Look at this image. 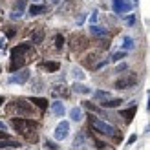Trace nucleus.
<instances>
[{
    "instance_id": "f257e3e1",
    "label": "nucleus",
    "mask_w": 150,
    "mask_h": 150,
    "mask_svg": "<svg viewBox=\"0 0 150 150\" xmlns=\"http://www.w3.org/2000/svg\"><path fill=\"white\" fill-rule=\"evenodd\" d=\"M11 125H13V128L17 130L18 134L26 136L28 139H31V141L37 139V134H35L37 123L31 121V119H24V117H18V119H17V117H13V119H11Z\"/></svg>"
},
{
    "instance_id": "c9c22d12",
    "label": "nucleus",
    "mask_w": 150,
    "mask_h": 150,
    "mask_svg": "<svg viewBox=\"0 0 150 150\" xmlns=\"http://www.w3.org/2000/svg\"><path fill=\"white\" fill-rule=\"evenodd\" d=\"M0 137H2V139H9V136L6 134V130H4V132H0Z\"/></svg>"
},
{
    "instance_id": "2f4dec72",
    "label": "nucleus",
    "mask_w": 150,
    "mask_h": 150,
    "mask_svg": "<svg viewBox=\"0 0 150 150\" xmlns=\"http://www.w3.org/2000/svg\"><path fill=\"white\" fill-rule=\"evenodd\" d=\"M95 20H97V11H93L92 17H90V22H92V24H95Z\"/></svg>"
},
{
    "instance_id": "72a5a7b5",
    "label": "nucleus",
    "mask_w": 150,
    "mask_h": 150,
    "mask_svg": "<svg viewBox=\"0 0 150 150\" xmlns=\"http://www.w3.org/2000/svg\"><path fill=\"white\" fill-rule=\"evenodd\" d=\"M136 139H137V136H130V137H128V145H132V143H136Z\"/></svg>"
},
{
    "instance_id": "1a4fd4ad",
    "label": "nucleus",
    "mask_w": 150,
    "mask_h": 150,
    "mask_svg": "<svg viewBox=\"0 0 150 150\" xmlns=\"http://www.w3.org/2000/svg\"><path fill=\"white\" fill-rule=\"evenodd\" d=\"M28 79H29V71H28V70H20L17 75H13L9 81H11V82H18V84H24Z\"/></svg>"
},
{
    "instance_id": "423d86ee",
    "label": "nucleus",
    "mask_w": 150,
    "mask_h": 150,
    "mask_svg": "<svg viewBox=\"0 0 150 150\" xmlns=\"http://www.w3.org/2000/svg\"><path fill=\"white\" fill-rule=\"evenodd\" d=\"M68 132H70V123H68V121L59 123L57 128H55V139H57V141L66 139V137H68Z\"/></svg>"
},
{
    "instance_id": "7ed1b4c3",
    "label": "nucleus",
    "mask_w": 150,
    "mask_h": 150,
    "mask_svg": "<svg viewBox=\"0 0 150 150\" xmlns=\"http://www.w3.org/2000/svg\"><path fill=\"white\" fill-rule=\"evenodd\" d=\"M136 82H137V75L136 73H125L121 79L115 81V88L117 90H126V88H132Z\"/></svg>"
},
{
    "instance_id": "39448f33",
    "label": "nucleus",
    "mask_w": 150,
    "mask_h": 150,
    "mask_svg": "<svg viewBox=\"0 0 150 150\" xmlns=\"http://www.w3.org/2000/svg\"><path fill=\"white\" fill-rule=\"evenodd\" d=\"M112 7L117 15H125L132 9V2L130 0H112Z\"/></svg>"
},
{
    "instance_id": "58836bf2",
    "label": "nucleus",
    "mask_w": 150,
    "mask_h": 150,
    "mask_svg": "<svg viewBox=\"0 0 150 150\" xmlns=\"http://www.w3.org/2000/svg\"><path fill=\"white\" fill-rule=\"evenodd\" d=\"M82 20H84V15H81V17L77 18V24H82Z\"/></svg>"
},
{
    "instance_id": "0eeeda50",
    "label": "nucleus",
    "mask_w": 150,
    "mask_h": 150,
    "mask_svg": "<svg viewBox=\"0 0 150 150\" xmlns=\"http://www.w3.org/2000/svg\"><path fill=\"white\" fill-rule=\"evenodd\" d=\"M26 64L24 53H11V64H9V71H17L18 68Z\"/></svg>"
},
{
    "instance_id": "6ab92c4d",
    "label": "nucleus",
    "mask_w": 150,
    "mask_h": 150,
    "mask_svg": "<svg viewBox=\"0 0 150 150\" xmlns=\"http://www.w3.org/2000/svg\"><path fill=\"white\" fill-rule=\"evenodd\" d=\"M29 103H33V104H37V106H39V108H48V101L46 99H40V97H31V101H29Z\"/></svg>"
},
{
    "instance_id": "c756f323",
    "label": "nucleus",
    "mask_w": 150,
    "mask_h": 150,
    "mask_svg": "<svg viewBox=\"0 0 150 150\" xmlns=\"http://www.w3.org/2000/svg\"><path fill=\"white\" fill-rule=\"evenodd\" d=\"M20 17H22V13H20V11H13V13H11V18H13V20H18Z\"/></svg>"
},
{
    "instance_id": "a19ab883",
    "label": "nucleus",
    "mask_w": 150,
    "mask_h": 150,
    "mask_svg": "<svg viewBox=\"0 0 150 150\" xmlns=\"http://www.w3.org/2000/svg\"><path fill=\"white\" fill-rule=\"evenodd\" d=\"M2 103H4V97H0V106H2Z\"/></svg>"
},
{
    "instance_id": "dca6fc26",
    "label": "nucleus",
    "mask_w": 150,
    "mask_h": 150,
    "mask_svg": "<svg viewBox=\"0 0 150 150\" xmlns=\"http://www.w3.org/2000/svg\"><path fill=\"white\" fill-rule=\"evenodd\" d=\"M31 50V44H18V46H15L13 50H11V53H26V51H29Z\"/></svg>"
},
{
    "instance_id": "7c9ffc66",
    "label": "nucleus",
    "mask_w": 150,
    "mask_h": 150,
    "mask_svg": "<svg viewBox=\"0 0 150 150\" xmlns=\"http://www.w3.org/2000/svg\"><path fill=\"white\" fill-rule=\"evenodd\" d=\"M125 70H126V64H119L115 71H117V73H121V71H125Z\"/></svg>"
},
{
    "instance_id": "20e7f679",
    "label": "nucleus",
    "mask_w": 150,
    "mask_h": 150,
    "mask_svg": "<svg viewBox=\"0 0 150 150\" xmlns=\"http://www.w3.org/2000/svg\"><path fill=\"white\" fill-rule=\"evenodd\" d=\"M11 110L18 112V115H29L31 114V106H29V103L24 101V99H17L11 104Z\"/></svg>"
},
{
    "instance_id": "e433bc0d",
    "label": "nucleus",
    "mask_w": 150,
    "mask_h": 150,
    "mask_svg": "<svg viewBox=\"0 0 150 150\" xmlns=\"http://www.w3.org/2000/svg\"><path fill=\"white\" fill-rule=\"evenodd\" d=\"M15 31H13V28H7V37H13Z\"/></svg>"
},
{
    "instance_id": "4468645a",
    "label": "nucleus",
    "mask_w": 150,
    "mask_h": 150,
    "mask_svg": "<svg viewBox=\"0 0 150 150\" xmlns=\"http://www.w3.org/2000/svg\"><path fill=\"white\" fill-rule=\"evenodd\" d=\"M73 92H75V93H84V95H88V93H92V90H90L88 86H84V84L75 82V84H73Z\"/></svg>"
},
{
    "instance_id": "ea45409f",
    "label": "nucleus",
    "mask_w": 150,
    "mask_h": 150,
    "mask_svg": "<svg viewBox=\"0 0 150 150\" xmlns=\"http://www.w3.org/2000/svg\"><path fill=\"white\" fill-rule=\"evenodd\" d=\"M0 130H6V125H4L2 121H0Z\"/></svg>"
},
{
    "instance_id": "5701e85b",
    "label": "nucleus",
    "mask_w": 150,
    "mask_h": 150,
    "mask_svg": "<svg viewBox=\"0 0 150 150\" xmlns=\"http://www.w3.org/2000/svg\"><path fill=\"white\" fill-rule=\"evenodd\" d=\"M44 68H46L48 71H57L59 68H61V64L59 62H44Z\"/></svg>"
},
{
    "instance_id": "aec40b11",
    "label": "nucleus",
    "mask_w": 150,
    "mask_h": 150,
    "mask_svg": "<svg viewBox=\"0 0 150 150\" xmlns=\"http://www.w3.org/2000/svg\"><path fill=\"white\" fill-rule=\"evenodd\" d=\"M121 46H123V50H132L134 48V39L128 37V35L123 37V44H121Z\"/></svg>"
},
{
    "instance_id": "2eb2a0df",
    "label": "nucleus",
    "mask_w": 150,
    "mask_h": 150,
    "mask_svg": "<svg viewBox=\"0 0 150 150\" xmlns=\"http://www.w3.org/2000/svg\"><path fill=\"white\" fill-rule=\"evenodd\" d=\"M136 112H137V106H132V108H128V110H123V112H121V117H125L126 121H132V117L136 115Z\"/></svg>"
},
{
    "instance_id": "9d476101",
    "label": "nucleus",
    "mask_w": 150,
    "mask_h": 150,
    "mask_svg": "<svg viewBox=\"0 0 150 150\" xmlns=\"http://www.w3.org/2000/svg\"><path fill=\"white\" fill-rule=\"evenodd\" d=\"M64 103L62 101H53L51 103V112H53L55 115H64Z\"/></svg>"
},
{
    "instance_id": "393cba45",
    "label": "nucleus",
    "mask_w": 150,
    "mask_h": 150,
    "mask_svg": "<svg viewBox=\"0 0 150 150\" xmlns=\"http://www.w3.org/2000/svg\"><path fill=\"white\" fill-rule=\"evenodd\" d=\"M126 57V50H123V51H117V53H114L112 55V61H115V62H119L121 59H125Z\"/></svg>"
},
{
    "instance_id": "ddd939ff",
    "label": "nucleus",
    "mask_w": 150,
    "mask_h": 150,
    "mask_svg": "<svg viewBox=\"0 0 150 150\" xmlns=\"http://www.w3.org/2000/svg\"><path fill=\"white\" fill-rule=\"evenodd\" d=\"M84 44H86V40L82 39L81 35L79 37H71V50H81Z\"/></svg>"
},
{
    "instance_id": "a211bd4d",
    "label": "nucleus",
    "mask_w": 150,
    "mask_h": 150,
    "mask_svg": "<svg viewBox=\"0 0 150 150\" xmlns=\"http://www.w3.org/2000/svg\"><path fill=\"white\" fill-rule=\"evenodd\" d=\"M70 117L73 119V121H81V119H82V110L77 108V106L71 108V110H70Z\"/></svg>"
},
{
    "instance_id": "4c0bfd02",
    "label": "nucleus",
    "mask_w": 150,
    "mask_h": 150,
    "mask_svg": "<svg viewBox=\"0 0 150 150\" xmlns=\"http://www.w3.org/2000/svg\"><path fill=\"white\" fill-rule=\"evenodd\" d=\"M4 48H6V40L0 39V50H4Z\"/></svg>"
},
{
    "instance_id": "f8f14e48",
    "label": "nucleus",
    "mask_w": 150,
    "mask_h": 150,
    "mask_svg": "<svg viewBox=\"0 0 150 150\" xmlns=\"http://www.w3.org/2000/svg\"><path fill=\"white\" fill-rule=\"evenodd\" d=\"M121 99H104L101 103V106L103 108H115V106H121Z\"/></svg>"
},
{
    "instance_id": "cd10ccee",
    "label": "nucleus",
    "mask_w": 150,
    "mask_h": 150,
    "mask_svg": "<svg viewBox=\"0 0 150 150\" xmlns=\"http://www.w3.org/2000/svg\"><path fill=\"white\" fill-rule=\"evenodd\" d=\"M44 146H46L48 150H57V148H59V146H57V143H53V141H50V139L44 141Z\"/></svg>"
},
{
    "instance_id": "f704fd0d",
    "label": "nucleus",
    "mask_w": 150,
    "mask_h": 150,
    "mask_svg": "<svg viewBox=\"0 0 150 150\" xmlns=\"http://www.w3.org/2000/svg\"><path fill=\"white\" fill-rule=\"evenodd\" d=\"M95 143H97V148L99 150H104V143H101V141H95Z\"/></svg>"
},
{
    "instance_id": "a878e982",
    "label": "nucleus",
    "mask_w": 150,
    "mask_h": 150,
    "mask_svg": "<svg viewBox=\"0 0 150 150\" xmlns=\"http://www.w3.org/2000/svg\"><path fill=\"white\" fill-rule=\"evenodd\" d=\"M62 46H64V37L62 35H57L55 37V48L57 50H62Z\"/></svg>"
},
{
    "instance_id": "9b49d317",
    "label": "nucleus",
    "mask_w": 150,
    "mask_h": 150,
    "mask_svg": "<svg viewBox=\"0 0 150 150\" xmlns=\"http://www.w3.org/2000/svg\"><path fill=\"white\" fill-rule=\"evenodd\" d=\"M90 33H92L93 37H99V39H101V37H106V29L101 28V26H97V24H92V26H90Z\"/></svg>"
},
{
    "instance_id": "79ce46f5",
    "label": "nucleus",
    "mask_w": 150,
    "mask_h": 150,
    "mask_svg": "<svg viewBox=\"0 0 150 150\" xmlns=\"http://www.w3.org/2000/svg\"><path fill=\"white\" fill-rule=\"evenodd\" d=\"M51 2H53V4H57V2H61V0H51Z\"/></svg>"
},
{
    "instance_id": "bb28decb",
    "label": "nucleus",
    "mask_w": 150,
    "mask_h": 150,
    "mask_svg": "<svg viewBox=\"0 0 150 150\" xmlns=\"http://www.w3.org/2000/svg\"><path fill=\"white\" fill-rule=\"evenodd\" d=\"M71 73H73V77H75V79H79V81H81V79H84V73H82V70H79V68H73Z\"/></svg>"
},
{
    "instance_id": "f3484780",
    "label": "nucleus",
    "mask_w": 150,
    "mask_h": 150,
    "mask_svg": "<svg viewBox=\"0 0 150 150\" xmlns=\"http://www.w3.org/2000/svg\"><path fill=\"white\" fill-rule=\"evenodd\" d=\"M29 13H31V15H42V13H46V6L31 4V7H29Z\"/></svg>"
},
{
    "instance_id": "f03ea898",
    "label": "nucleus",
    "mask_w": 150,
    "mask_h": 150,
    "mask_svg": "<svg viewBox=\"0 0 150 150\" xmlns=\"http://www.w3.org/2000/svg\"><path fill=\"white\" fill-rule=\"evenodd\" d=\"M90 126H93V128L103 134V136H110V137H117V130H115V126H112L110 123L106 121H101V119H97V117H90Z\"/></svg>"
},
{
    "instance_id": "b1692460",
    "label": "nucleus",
    "mask_w": 150,
    "mask_h": 150,
    "mask_svg": "<svg viewBox=\"0 0 150 150\" xmlns=\"http://www.w3.org/2000/svg\"><path fill=\"white\" fill-rule=\"evenodd\" d=\"M93 97H95V99H108L110 93H108V92H103V90H95V92H93Z\"/></svg>"
},
{
    "instance_id": "473e14b6",
    "label": "nucleus",
    "mask_w": 150,
    "mask_h": 150,
    "mask_svg": "<svg viewBox=\"0 0 150 150\" xmlns=\"http://www.w3.org/2000/svg\"><path fill=\"white\" fill-rule=\"evenodd\" d=\"M17 7H18V11L24 9V0H18V2H17Z\"/></svg>"
},
{
    "instance_id": "412c9836",
    "label": "nucleus",
    "mask_w": 150,
    "mask_h": 150,
    "mask_svg": "<svg viewBox=\"0 0 150 150\" xmlns=\"http://www.w3.org/2000/svg\"><path fill=\"white\" fill-rule=\"evenodd\" d=\"M44 39V31L42 29H35V33H33V44H40Z\"/></svg>"
},
{
    "instance_id": "6e6552de",
    "label": "nucleus",
    "mask_w": 150,
    "mask_h": 150,
    "mask_svg": "<svg viewBox=\"0 0 150 150\" xmlns=\"http://www.w3.org/2000/svg\"><path fill=\"white\" fill-rule=\"evenodd\" d=\"M73 150H88V143H86V137L84 134H77V137L73 141Z\"/></svg>"
},
{
    "instance_id": "c85d7f7f",
    "label": "nucleus",
    "mask_w": 150,
    "mask_h": 150,
    "mask_svg": "<svg viewBox=\"0 0 150 150\" xmlns=\"http://www.w3.org/2000/svg\"><path fill=\"white\" fill-rule=\"evenodd\" d=\"M125 22H126L128 26H134V24H136V15H128V17L125 18Z\"/></svg>"
},
{
    "instance_id": "4be33fe9",
    "label": "nucleus",
    "mask_w": 150,
    "mask_h": 150,
    "mask_svg": "<svg viewBox=\"0 0 150 150\" xmlns=\"http://www.w3.org/2000/svg\"><path fill=\"white\" fill-rule=\"evenodd\" d=\"M4 146H20V143L11 141V139H2V141H0V148H4Z\"/></svg>"
}]
</instances>
